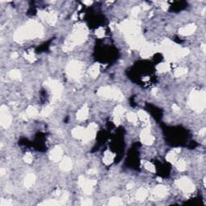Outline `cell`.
<instances>
[{
	"label": "cell",
	"mask_w": 206,
	"mask_h": 206,
	"mask_svg": "<svg viewBox=\"0 0 206 206\" xmlns=\"http://www.w3.org/2000/svg\"><path fill=\"white\" fill-rule=\"evenodd\" d=\"M159 50H160L169 60H177L185 56L189 53L188 48H180L169 40H163L159 46Z\"/></svg>",
	"instance_id": "cell-3"
},
{
	"label": "cell",
	"mask_w": 206,
	"mask_h": 206,
	"mask_svg": "<svg viewBox=\"0 0 206 206\" xmlns=\"http://www.w3.org/2000/svg\"><path fill=\"white\" fill-rule=\"evenodd\" d=\"M201 48H202V49H203V52L204 53H205V44H202V46H201Z\"/></svg>",
	"instance_id": "cell-52"
},
{
	"label": "cell",
	"mask_w": 206,
	"mask_h": 206,
	"mask_svg": "<svg viewBox=\"0 0 206 206\" xmlns=\"http://www.w3.org/2000/svg\"><path fill=\"white\" fill-rule=\"evenodd\" d=\"M124 111H125V110L122 106H118L114 109V123L117 125L120 124L121 119H122V117L124 114Z\"/></svg>",
	"instance_id": "cell-16"
},
{
	"label": "cell",
	"mask_w": 206,
	"mask_h": 206,
	"mask_svg": "<svg viewBox=\"0 0 206 206\" xmlns=\"http://www.w3.org/2000/svg\"><path fill=\"white\" fill-rule=\"evenodd\" d=\"M196 29V25L193 24V23H192V24H189V25L184 26L183 28H181L179 32H180V34L182 35H190L192 33L195 32Z\"/></svg>",
	"instance_id": "cell-19"
},
{
	"label": "cell",
	"mask_w": 206,
	"mask_h": 206,
	"mask_svg": "<svg viewBox=\"0 0 206 206\" xmlns=\"http://www.w3.org/2000/svg\"><path fill=\"white\" fill-rule=\"evenodd\" d=\"M20 118H22V119H23V120H28V118H29V117H28V114H27V113H26V112H23V113L20 114Z\"/></svg>",
	"instance_id": "cell-44"
},
{
	"label": "cell",
	"mask_w": 206,
	"mask_h": 206,
	"mask_svg": "<svg viewBox=\"0 0 206 206\" xmlns=\"http://www.w3.org/2000/svg\"><path fill=\"white\" fill-rule=\"evenodd\" d=\"M88 30L85 24L79 23L73 28V32L68 35L64 44L63 50L65 52H69L73 50V48L77 45L84 43L87 39Z\"/></svg>",
	"instance_id": "cell-2"
},
{
	"label": "cell",
	"mask_w": 206,
	"mask_h": 206,
	"mask_svg": "<svg viewBox=\"0 0 206 206\" xmlns=\"http://www.w3.org/2000/svg\"><path fill=\"white\" fill-rule=\"evenodd\" d=\"M123 204V201L118 197H112V198L110 199V201H109V204L113 206L122 205Z\"/></svg>",
	"instance_id": "cell-33"
},
{
	"label": "cell",
	"mask_w": 206,
	"mask_h": 206,
	"mask_svg": "<svg viewBox=\"0 0 206 206\" xmlns=\"http://www.w3.org/2000/svg\"><path fill=\"white\" fill-rule=\"evenodd\" d=\"M132 186H133V183H130V184H128V185H127V189H131V188H132Z\"/></svg>",
	"instance_id": "cell-53"
},
{
	"label": "cell",
	"mask_w": 206,
	"mask_h": 206,
	"mask_svg": "<svg viewBox=\"0 0 206 206\" xmlns=\"http://www.w3.org/2000/svg\"><path fill=\"white\" fill-rule=\"evenodd\" d=\"M137 116H138V118H139L142 122H143V123H147L149 121V115L147 114V113L145 112L144 111H142V110L138 111V114H137Z\"/></svg>",
	"instance_id": "cell-28"
},
{
	"label": "cell",
	"mask_w": 206,
	"mask_h": 206,
	"mask_svg": "<svg viewBox=\"0 0 206 206\" xmlns=\"http://www.w3.org/2000/svg\"><path fill=\"white\" fill-rule=\"evenodd\" d=\"M63 204L60 200H48L40 204V205H62Z\"/></svg>",
	"instance_id": "cell-29"
},
{
	"label": "cell",
	"mask_w": 206,
	"mask_h": 206,
	"mask_svg": "<svg viewBox=\"0 0 206 206\" xmlns=\"http://www.w3.org/2000/svg\"><path fill=\"white\" fill-rule=\"evenodd\" d=\"M127 120L129 121V122H131V123H136V122H137V119H138V116H137V114H135V113H133V112H130V113L127 114Z\"/></svg>",
	"instance_id": "cell-36"
},
{
	"label": "cell",
	"mask_w": 206,
	"mask_h": 206,
	"mask_svg": "<svg viewBox=\"0 0 206 206\" xmlns=\"http://www.w3.org/2000/svg\"><path fill=\"white\" fill-rule=\"evenodd\" d=\"M176 185L179 189H181L184 193H192L195 190V186L191 180H189L188 177L183 176L182 178L179 179L175 182Z\"/></svg>",
	"instance_id": "cell-8"
},
{
	"label": "cell",
	"mask_w": 206,
	"mask_h": 206,
	"mask_svg": "<svg viewBox=\"0 0 206 206\" xmlns=\"http://www.w3.org/2000/svg\"><path fill=\"white\" fill-rule=\"evenodd\" d=\"M82 70V64L78 60H72L66 67V74L69 79L77 80L80 77Z\"/></svg>",
	"instance_id": "cell-6"
},
{
	"label": "cell",
	"mask_w": 206,
	"mask_h": 206,
	"mask_svg": "<svg viewBox=\"0 0 206 206\" xmlns=\"http://www.w3.org/2000/svg\"><path fill=\"white\" fill-rule=\"evenodd\" d=\"M172 109H173V111L175 112H179L180 111V107L177 105H176V104H174L173 106H172Z\"/></svg>",
	"instance_id": "cell-47"
},
{
	"label": "cell",
	"mask_w": 206,
	"mask_h": 206,
	"mask_svg": "<svg viewBox=\"0 0 206 206\" xmlns=\"http://www.w3.org/2000/svg\"><path fill=\"white\" fill-rule=\"evenodd\" d=\"M159 51V47L155 44H145L143 48H141V56L143 58H148Z\"/></svg>",
	"instance_id": "cell-12"
},
{
	"label": "cell",
	"mask_w": 206,
	"mask_h": 206,
	"mask_svg": "<svg viewBox=\"0 0 206 206\" xmlns=\"http://www.w3.org/2000/svg\"><path fill=\"white\" fill-rule=\"evenodd\" d=\"M187 72H188L187 68H183V67H180V68H177L176 69H175V71H174V76L176 77H181V76L186 74Z\"/></svg>",
	"instance_id": "cell-32"
},
{
	"label": "cell",
	"mask_w": 206,
	"mask_h": 206,
	"mask_svg": "<svg viewBox=\"0 0 206 206\" xmlns=\"http://www.w3.org/2000/svg\"><path fill=\"white\" fill-rule=\"evenodd\" d=\"M96 35L98 38H102L105 35V31H104V29L101 28H98V30L96 31Z\"/></svg>",
	"instance_id": "cell-40"
},
{
	"label": "cell",
	"mask_w": 206,
	"mask_h": 206,
	"mask_svg": "<svg viewBox=\"0 0 206 206\" xmlns=\"http://www.w3.org/2000/svg\"><path fill=\"white\" fill-rule=\"evenodd\" d=\"M25 112L27 113V114H28L29 118H35V117H36L39 114V112L36 110V108H35L32 106H28Z\"/></svg>",
	"instance_id": "cell-27"
},
{
	"label": "cell",
	"mask_w": 206,
	"mask_h": 206,
	"mask_svg": "<svg viewBox=\"0 0 206 206\" xmlns=\"http://www.w3.org/2000/svg\"><path fill=\"white\" fill-rule=\"evenodd\" d=\"M189 106L196 112H201L205 108L206 94L203 90H193L190 93Z\"/></svg>",
	"instance_id": "cell-4"
},
{
	"label": "cell",
	"mask_w": 206,
	"mask_h": 206,
	"mask_svg": "<svg viewBox=\"0 0 206 206\" xmlns=\"http://www.w3.org/2000/svg\"><path fill=\"white\" fill-rule=\"evenodd\" d=\"M73 167V163L69 157H65L61 159L60 163V168L64 171H70Z\"/></svg>",
	"instance_id": "cell-17"
},
{
	"label": "cell",
	"mask_w": 206,
	"mask_h": 206,
	"mask_svg": "<svg viewBox=\"0 0 206 206\" xmlns=\"http://www.w3.org/2000/svg\"><path fill=\"white\" fill-rule=\"evenodd\" d=\"M25 58L28 60V61H30V62H33V61H35V55H34V53H33L32 52H29V53H26Z\"/></svg>",
	"instance_id": "cell-38"
},
{
	"label": "cell",
	"mask_w": 206,
	"mask_h": 206,
	"mask_svg": "<svg viewBox=\"0 0 206 206\" xmlns=\"http://www.w3.org/2000/svg\"><path fill=\"white\" fill-rule=\"evenodd\" d=\"M114 157H115L114 154H113L110 151H106L104 154V157H103V162L106 165H110L111 163H113Z\"/></svg>",
	"instance_id": "cell-25"
},
{
	"label": "cell",
	"mask_w": 206,
	"mask_h": 206,
	"mask_svg": "<svg viewBox=\"0 0 206 206\" xmlns=\"http://www.w3.org/2000/svg\"><path fill=\"white\" fill-rule=\"evenodd\" d=\"M35 176L33 173H28L24 179V186L26 188H31L35 183Z\"/></svg>",
	"instance_id": "cell-23"
},
{
	"label": "cell",
	"mask_w": 206,
	"mask_h": 206,
	"mask_svg": "<svg viewBox=\"0 0 206 206\" xmlns=\"http://www.w3.org/2000/svg\"><path fill=\"white\" fill-rule=\"evenodd\" d=\"M62 155H63L62 148L60 146H56L51 151L50 154H49V158L51 160L54 161V162H58L62 158Z\"/></svg>",
	"instance_id": "cell-15"
},
{
	"label": "cell",
	"mask_w": 206,
	"mask_h": 206,
	"mask_svg": "<svg viewBox=\"0 0 206 206\" xmlns=\"http://www.w3.org/2000/svg\"><path fill=\"white\" fill-rule=\"evenodd\" d=\"M97 183V180H88L86 177L80 176L78 179V184L81 188L83 192L87 195H89L93 192V187Z\"/></svg>",
	"instance_id": "cell-9"
},
{
	"label": "cell",
	"mask_w": 206,
	"mask_h": 206,
	"mask_svg": "<svg viewBox=\"0 0 206 206\" xmlns=\"http://www.w3.org/2000/svg\"><path fill=\"white\" fill-rule=\"evenodd\" d=\"M156 69L159 71V72H161V73H163V72H168V71L170 70V65L168 63H162L159 64L157 67H156Z\"/></svg>",
	"instance_id": "cell-30"
},
{
	"label": "cell",
	"mask_w": 206,
	"mask_h": 206,
	"mask_svg": "<svg viewBox=\"0 0 206 206\" xmlns=\"http://www.w3.org/2000/svg\"><path fill=\"white\" fill-rule=\"evenodd\" d=\"M81 204L82 205H92L93 204V202L91 201L90 199H85V200H82L81 201Z\"/></svg>",
	"instance_id": "cell-43"
},
{
	"label": "cell",
	"mask_w": 206,
	"mask_h": 206,
	"mask_svg": "<svg viewBox=\"0 0 206 206\" xmlns=\"http://www.w3.org/2000/svg\"><path fill=\"white\" fill-rule=\"evenodd\" d=\"M205 132H206V130H205V128H202L200 131V132H199V135L201 136H204L205 135Z\"/></svg>",
	"instance_id": "cell-46"
},
{
	"label": "cell",
	"mask_w": 206,
	"mask_h": 206,
	"mask_svg": "<svg viewBox=\"0 0 206 206\" xmlns=\"http://www.w3.org/2000/svg\"><path fill=\"white\" fill-rule=\"evenodd\" d=\"M88 173L89 175H95V174H97V171H96L95 169H90V170L88 171Z\"/></svg>",
	"instance_id": "cell-48"
},
{
	"label": "cell",
	"mask_w": 206,
	"mask_h": 206,
	"mask_svg": "<svg viewBox=\"0 0 206 206\" xmlns=\"http://www.w3.org/2000/svg\"><path fill=\"white\" fill-rule=\"evenodd\" d=\"M7 173V171H6L5 168H1L0 169V174H1V176H4L5 174Z\"/></svg>",
	"instance_id": "cell-49"
},
{
	"label": "cell",
	"mask_w": 206,
	"mask_h": 206,
	"mask_svg": "<svg viewBox=\"0 0 206 206\" xmlns=\"http://www.w3.org/2000/svg\"><path fill=\"white\" fill-rule=\"evenodd\" d=\"M180 152V148H174L167 155L166 159L170 163H176Z\"/></svg>",
	"instance_id": "cell-21"
},
{
	"label": "cell",
	"mask_w": 206,
	"mask_h": 206,
	"mask_svg": "<svg viewBox=\"0 0 206 206\" xmlns=\"http://www.w3.org/2000/svg\"><path fill=\"white\" fill-rule=\"evenodd\" d=\"M89 115V108L87 105H84L78 111L77 113V119L79 121L86 120L88 118Z\"/></svg>",
	"instance_id": "cell-20"
},
{
	"label": "cell",
	"mask_w": 206,
	"mask_h": 206,
	"mask_svg": "<svg viewBox=\"0 0 206 206\" xmlns=\"http://www.w3.org/2000/svg\"><path fill=\"white\" fill-rule=\"evenodd\" d=\"M43 35V27L35 20H30L25 25L20 28L15 32L14 39L17 42H21L25 40L41 37Z\"/></svg>",
	"instance_id": "cell-1"
},
{
	"label": "cell",
	"mask_w": 206,
	"mask_h": 206,
	"mask_svg": "<svg viewBox=\"0 0 206 206\" xmlns=\"http://www.w3.org/2000/svg\"><path fill=\"white\" fill-rule=\"evenodd\" d=\"M42 20H45L47 23H48L51 25H54L56 23L57 20V16L55 12H44V11H41L38 14Z\"/></svg>",
	"instance_id": "cell-14"
},
{
	"label": "cell",
	"mask_w": 206,
	"mask_h": 206,
	"mask_svg": "<svg viewBox=\"0 0 206 206\" xmlns=\"http://www.w3.org/2000/svg\"><path fill=\"white\" fill-rule=\"evenodd\" d=\"M141 141L143 144L146 145H151L155 141V137H154L151 133V130L148 126L144 128L141 132Z\"/></svg>",
	"instance_id": "cell-13"
},
{
	"label": "cell",
	"mask_w": 206,
	"mask_h": 206,
	"mask_svg": "<svg viewBox=\"0 0 206 206\" xmlns=\"http://www.w3.org/2000/svg\"><path fill=\"white\" fill-rule=\"evenodd\" d=\"M12 204V201L11 200H3L2 199L1 200V203H0V205L1 206H10Z\"/></svg>",
	"instance_id": "cell-41"
},
{
	"label": "cell",
	"mask_w": 206,
	"mask_h": 206,
	"mask_svg": "<svg viewBox=\"0 0 206 206\" xmlns=\"http://www.w3.org/2000/svg\"><path fill=\"white\" fill-rule=\"evenodd\" d=\"M98 95L105 99H113L116 101H123L124 98L123 94L121 93L120 90L110 86L101 87L99 89L98 91Z\"/></svg>",
	"instance_id": "cell-5"
},
{
	"label": "cell",
	"mask_w": 206,
	"mask_h": 206,
	"mask_svg": "<svg viewBox=\"0 0 206 206\" xmlns=\"http://www.w3.org/2000/svg\"><path fill=\"white\" fill-rule=\"evenodd\" d=\"M9 76L13 80H20V77H21V73L17 69H14V70L11 71L10 73H9Z\"/></svg>",
	"instance_id": "cell-34"
},
{
	"label": "cell",
	"mask_w": 206,
	"mask_h": 206,
	"mask_svg": "<svg viewBox=\"0 0 206 206\" xmlns=\"http://www.w3.org/2000/svg\"><path fill=\"white\" fill-rule=\"evenodd\" d=\"M147 191L144 188H140L136 192L135 198L137 201H143L147 198Z\"/></svg>",
	"instance_id": "cell-24"
},
{
	"label": "cell",
	"mask_w": 206,
	"mask_h": 206,
	"mask_svg": "<svg viewBox=\"0 0 206 206\" xmlns=\"http://www.w3.org/2000/svg\"><path fill=\"white\" fill-rule=\"evenodd\" d=\"M97 128H98V126L95 123H90L87 128H86V131H85V134H84L83 138H82V140L85 143H87L89 141L92 140L94 137H95L96 132H97Z\"/></svg>",
	"instance_id": "cell-11"
},
{
	"label": "cell",
	"mask_w": 206,
	"mask_h": 206,
	"mask_svg": "<svg viewBox=\"0 0 206 206\" xmlns=\"http://www.w3.org/2000/svg\"><path fill=\"white\" fill-rule=\"evenodd\" d=\"M11 115L6 106L3 105L0 108V124L3 128H8L11 123Z\"/></svg>",
	"instance_id": "cell-10"
},
{
	"label": "cell",
	"mask_w": 206,
	"mask_h": 206,
	"mask_svg": "<svg viewBox=\"0 0 206 206\" xmlns=\"http://www.w3.org/2000/svg\"><path fill=\"white\" fill-rule=\"evenodd\" d=\"M18 56H19V55H18L17 53H13L12 55H11V57L14 58V59H15V58L18 57Z\"/></svg>",
	"instance_id": "cell-51"
},
{
	"label": "cell",
	"mask_w": 206,
	"mask_h": 206,
	"mask_svg": "<svg viewBox=\"0 0 206 206\" xmlns=\"http://www.w3.org/2000/svg\"><path fill=\"white\" fill-rule=\"evenodd\" d=\"M85 131H86V128L81 127V126H77L72 131V135L74 138H78V139H82L84 134H85Z\"/></svg>",
	"instance_id": "cell-22"
},
{
	"label": "cell",
	"mask_w": 206,
	"mask_h": 206,
	"mask_svg": "<svg viewBox=\"0 0 206 206\" xmlns=\"http://www.w3.org/2000/svg\"><path fill=\"white\" fill-rule=\"evenodd\" d=\"M176 167L179 171H183L186 169V162L183 159H179L176 161Z\"/></svg>",
	"instance_id": "cell-31"
},
{
	"label": "cell",
	"mask_w": 206,
	"mask_h": 206,
	"mask_svg": "<svg viewBox=\"0 0 206 206\" xmlns=\"http://www.w3.org/2000/svg\"><path fill=\"white\" fill-rule=\"evenodd\" d=\"M161 8H162L163 11H167L168 10V4L166 2H163V3H161Z\"/></svg>",
	"instance_id": "cell-45"
},
{
	"label": "cell",
	"mask_w": 206,
	"mask_h": 206,
	"mask_svg": "<svg viewBox=\"0 0 206 206\" xmlns=\"http://www.w3.org/2000/svg\"><path fill=\"white\" fill-rule=\"evenodd\" d=\"M92 3H93L92 1H83L84 4H86V5H87V6L92 4Z\"/></svg>",
	"instance_id": "cell-50"
},
{
	"label": "cell",
	"mask_w": 206,
	"mask_h": 206,
	"mask_svg": "<svg viewBox=\"0 0 206 206\" xmlns=\"http://www.w3.org/2000/svg\"><path fill=\"white\" fill-rule=\"evenodd\" d=\"M141 8H139V7H135V8H134L132 10H131V15L133 16V17H135L136 15H138V13H139V11H140Z\"/></svg>",
	"instance_id": "cell-42"
},
{
	"label": "cell",
	"mask_w": 206,
	"mask_h": 206,
	"mask_svg": "<svg viewBox=\"0 0 206 206\" xmlns=\"http://www.w3.org/2000/svg\"><path fill=\"white\" fill-rule=\"evenodd\" d=\"M168 194V189L166 186L159 185L156 187L153 190V195L158 198H163Z\"/></svg>",
	"instance_id": "cell-18"
},
{
	"label": "cell",
	"mask_w": 206,
	"mask_h": 206,
	"mask_svg": "<svg viewBox=\"0 0 206 206\" xmlns=\"http://www.w3.org/2000/svg\"><path fill=\"white\" fill-rule=\"evenodd\" d=\"M44 85L51 91L52 95H53V100H57L58 98L60 97V95H61V93H62V89H63L62 85L58 80H51V79L45 81Z\"/></svg>",
	"instance_id": "cell-7"
},
{
	"label": "cell",
	"mask_w": 206,
	"mask_h": 206,
	"mask_svg": "<svg viewBox=\"0 0 206 206\" xmlns=\"http://www.w3.org/2000/svg\"><path fill=\"white\" fill-rule=\"evenodd\" d=\"M144 167H145V168H146L147 170H148V171H151V172H155V171H156V168L154 166V164L153 163H150V162H147V163H145Z\"/></svg>",
	"instance_id": "cell-37"
},
{
	"label": "cell",
	"mask_w": 206,
	"mask_h": 206,
	"mask_svg": "<svg viewBox=\"0 0 206 206\" xmlns=\"http://www.w3.org/2000/svg\"><path fill=\"white\" fill-rule=\"evenodd\" d=\"M99 72H100V66L98 64H94L89 69V75L91 76V77L96 78L99 74Z\"/></svg>",
	"instance_id": "cell-26"
},
{
	"label": "cell",
	"mask_w": 206,
	"mask_h": 206,
	"mask_svg": "<svg viewBox=\"0 0 206 206\" xmlns=\"http://www.w3.org/2000/svg\"><path fill=\"white\" fill-rule=\"evenodd\" d=\"M32 154L30 153H27L25 156H24V157H23V160L25 161L27 163H32Z\"/></svg>",
	"instance_id": "cell-39"
},
{
	"label": "cell",
	"mask_w": 206,
	"mask_h": 206,
	"mask_svg": "<svg viewBox=\"0 0 206 206\" xmlns=\"http://www.w3.org/2000/svg\"><path fill=\"white\" fill-rule=\"evenodd\" d=\"M52 111H53V106H47L41 111V112H40V115L42 116V117H47V116H48L51 113H52Z\"/></svg>",
	"instance_id": "cell-35"
}]
</instances>
